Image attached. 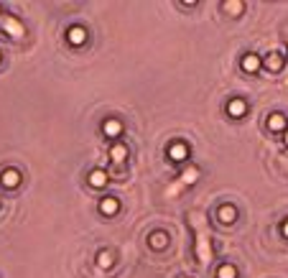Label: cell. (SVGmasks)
<instances>
[{
    "mask_svg": "<svg viewBox=\"0 0 288 278\" xmlns=\"http://www.w3.org/2000/svg\"><path fill=\"white\" fill-rule=\"evenodd\" d=\"M0 184H3V187H8V189H15V187L21 184V174H18L15 169H8V171H3V174H0Z\"/></svg>",
    "mask_w": 288,
    "mask_h": 278,
    "instance_id": "cell-1",
    "label": "cell"
},
{
    "mask_svg": "<svg viewBox=\"0 0 288 278\" xmlns=\"http://www.w3.org/2000/svg\"><path fill=\"white\" fill-rule=\"evenodd\" d=\"M227 113H229L232 118H242V115L247 113V102L240 100V97H237V100H229V102H227Z\"/></svg>",
    "mask_w": 288,
    "mask_h": 278,
    "instance_id": "cell-2",
    "label": "cell"
},
{
    "mask_svg": "<svg viewBox=\"0 0 288 278\" xmlns=\"http://www.w3.org/2000/svg\"><path fill=\"white\" fill-rule=\"evenodd\" d=\"M260 57L258 54H245L242 57V71H247V74H255V71L260 69Z\"/></svg>",
    "mask_w": 288,
    "mask_h": 278,
    "instance_id": "cell-3",
    "label": "cell"
},
{
    "mask_svg": "<svg viewBox=\"0 0 288 278\" xmlns=\"http://www.w3.org/2000/svg\"><path fill=\"white\" fill-rule=\"evenodd\" d=\"M268 128H271L273 133H281V131H286V128H288L286 115H281V113H273V115H268Z\"/></svg>",
    "mask_w": 288,
    "mask_h": 278,
    "instance_id": "cell-4",
    "label": "cell"
},
{
    "mask_svg": "<svg viewBox=\"0 0 288 278\" xmlns=\"http://www.w3.org/2000/svg\"><path fill=\"white\" fill-rule=\"evenodd\" d=\"M118 209H120V202H118L115 197H105V199L100 202V212H102L105 217H112V214H118Z\"/></svg>",
    "mask_w": 288,
    "mask_h": 278,
    "instance_id": "cell-5",
    "label": "cell"
},
{
    "mask_svg": "<svg viewBox=\"0 0 288 278\" xmlns=\"http://www.w3.org/2000/svg\"><path fill=\"white\" fill-rule=\"evenodd\" d=\"M217 214H219V222H222V225H232V222L237 219V209L232 207V205H222Z\"/></svg>",
    "mask_w": 288,
    "mask_h": 278,
    "instance_id": "cell-6",
    "label": "cell"
},
{
    "mask_svg": "<svg viewBox=\"0 0 288 278\" xmlns=\"http://www.w3.org/2000/svg\"><path fill=\"white\" fill-rule=\"evenodd\" d=\"M67 39H69V44H74V46H82L87 41V31L82 26H72L69 33H67Z\"/></svg>",
    "mask_w": 288,
    "mask_h": 278,
    "instance_id": "cell-7",
    "label": "cell"
},
{
    "mask_svg": "<svg viewBox=\"0 0 288 278\" xmlns=\"http://www.w3.org/2000/svg\"><path fill=\"white\" fill-rule=\"evenodd\" d=\"M168 156H171L174 161H186V156H189L186 143H174V145L168 148Z\"/></svg>",
    "mask_w": 288,
    "mask_h": 278,
    "instance_id": "cell-8",
    "label": "cell"
},
{
    "mask_svg": "<svg viewBox=\"0 0 288 278\" xmlns=\"http://www.w3.org/2000/svg\"><path fill=\"white\" fill-rule=\"evenodd\" d=\"M102 131H105V136L115 138V136H120V133H123V123H120V120H105Z\"/></svg>",
    "mask_w": 288,
    "mask_h": 278,
    "instance_id": "cell-9",
    "label": "cell"
},
{
    "mask_svg": "<svg viewBox=\"0 0 288 278\" xmlns=\"http://www.w3.org/2000/svg\"><path fill=\"white\" fill-rule=\"evenodd\" d=\"M265 67H268L271 71H281L283 69V57H281V54H276V51H273V54H268V57H265Z\"/></svg>",
    "mask_w": 288,
    "mask_h": 278,
    "instance_id": "cell-10",
    "label": "cell"
},
{
    "mask_svg": "<svg viewBox=\"0 0 288 278\" xmlns=\"http://www.w3.org/2000/svg\"><path fill=\"white\" fill-rule=\"evenodd\" d=\"M110 158H112L115 163H123V161L128 158V148H125L123 143H115V145H112V151H110Z\"/></svg>",
    "mask_w": 288,
    "mask_h": 278,
    "instance_id": "cell-11",
    "label": "cell"
},
{
    "mask_svg": "<svg viewBox=\"0 0 288 278\" xmlns=\"http://www.w3.org/2000/svg\"><path fill=\"white\" fill-rule=\"evenodd\" d=\"M89 184H92V187H97V189H100V187H105V184H107V174H105V171H100V169H97V171H92V174H89Z\"/></svg>",
    "mask_w": 288,
    "mask_h": 278,
    "instance_id": "cell-12",
    "label": "cell"
},
{
    "mask_svg": "<svg viewBox=\"0 0 288 278\" xmlns=\"http://www.w3.org/2000/svg\"><path fill=\"white\" fill-rule=\"evenodd\" d=\"M168 245V237L163 235V232H153L150 235V248H156V250H163Z\"/></svg>",
    "mask_w": 288,
    "mask_h": 278,
    "instance_id": "cell-13",
    "label": "cell"
},
{
    "mask_svg": "<svg viewBox=\"0 0 288 278\" xmlns=\"http://www.w3.org/2000/svg\"><path fill=\"white\" fill-rule=\"evenodd\" d=\"M217 278H237V268L229 266V263H224V266L217 268Z\"/></svg>",
    "mask_w": 288,
    "mask_h": 278,
    "instance_id": "cell-14",
    "label": "cell"
},
{
    "mask_svg": "<svg viewBox=\"0 0 288 278\" xmlns=\"http://www.w3.org/2000/svg\"><path fill=\"white\" fill-rule=\"evenodd\" d=\"M97 266L100 268H112V253H107V250H102V253H97Z\"/></svg>",
    "mask_w": 288,
    "mask_h": 278,
    "instance_id": "cell-15",
    "label": "cell"
},
{
    "mask_svg": "<svg viewBox=\"0 0 288 278\" xmlns=\"http://www.w3.org/2000/svg\"><path fill=\"white\" fill-rule=\"evenodd\" d=\"M222 8H224V10H232V13H240L245 5H242V3H224Z\"/></svg>",
    "mask_w": 288,
    "mask_h": 278,
    "instance_id": "cell-16",
    "label": "cell"
},
{
    "mask_svg": "<svg viewBox=\"0 0 288 278\" xmlns=\"http://www.w3.org/2000/svg\"><path fill=\"white\" fill-rule=\"evenodd\" d=\"M281 230H283V235H286V237H288V219H286V222H283V227H281Z\"/></svg>",
    "mask_w": 288,
    "mask_h": 278,
    "instance_id": "cell-17",
    "label": "cell"
},
{
    "mask_svg": "<svg viewBox=\"0 0 288 278\" xmlns=\"http://www.w3.org/2000/svg\"><path fill=\"white\" fill-rule=\"evenodd\" d=\"M286 145H288V131H286Z\"/></svg>",
    "mask_w": 288,
    "mask_h": 278,
    "instance_id": "cell-18",
    "label": "cell"
}]
</instances>
